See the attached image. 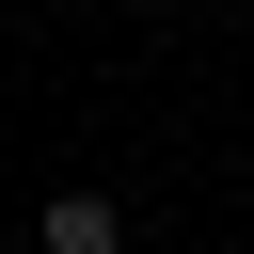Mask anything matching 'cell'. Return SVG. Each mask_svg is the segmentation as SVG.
Listing matches in <instances>:
<instances>
[{
	"label": "cell",
	"instance_id": "cell-1",
	"mask_svg": "<svg viewBox=\"0 0 254 254\" xmlns=\"http://www.w3.org/2000/svg\"><path fill=\"white\" fill-rule=\"evenodd\" d=\"M32 254H127V206H111V190H48Z\"/></svg>",
	"mask_w": 254,
	"mask_h": 254
}]
</instances>
